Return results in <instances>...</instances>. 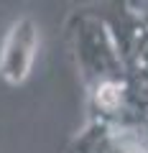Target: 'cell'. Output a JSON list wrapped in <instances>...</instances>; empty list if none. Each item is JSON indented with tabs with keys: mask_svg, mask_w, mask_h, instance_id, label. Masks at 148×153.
<instances>
[{
	"mask_svg": "<svg viewBox=\"0 0 148 153\" xmlns=\"http://www.w3.org/2000/svg\"><path fill=\"white\" fill-rule=\"evenodd\" d=\"M66 38L71 44L84 87L125 71L107 28L89 10H74L66 18Z\"/></svg>",
	"mask_w": 148,
	"mask_h": 153,
	"instance_id": "obj_1",
	"label": "cell"
},
{
	"mask_svg": "<svg viewBox=\"0 0 148 153\" xmlns=\"http://www.w3.org/2000/svg\"><path fill=\"white\" fill-rule=\"evenodd\" d=\"M39 51V26L31 16L18 18L10 26L0 51V76L8 84H23Z\"/></svg>",
	"mask_w": 148,
	"mask_h": 153,
	"instance_id": "obj_2",
	"label": "cell"
},
{
	"mask_svg": "<svg viewBox=\"0 0 148 153\" xmlns=\"http://www.w3.org/2000/svg\"><path fill=\"white\" fill-rule=\"evenodd\" d=\"M146 143H148V133H146Z\"/></svg>",
	"mask_w": 148,
	"mask_h": 153,
	"instance_id": "obj_4",
	"label": "cell"
},
{
	"mask_svg": "<svg viewBox=\"0 0 148 153\" xmlns=\"http://www.w3.org/2000/svg\"><path fill=\"white\" fill-rule=\"evenodd\" d=\"M110 153H148L146 135H135V133H115V140Z\"/></svg>",
	"mask_w": 148,
	"mask_h": 153,
	"instance_id": "obj_3",
	"label": "cell"
}]
</instances>
